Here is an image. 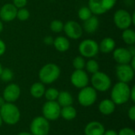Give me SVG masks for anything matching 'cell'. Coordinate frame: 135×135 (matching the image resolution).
Masks as SVG:
<instances>
[{"label": "cell", "mask_w": 135, "mask_h": 135, "mask_svg": "<svg viewBox=\"0 0 135 135\" xmlns=\"http://www.w3.org/2000/svg\"><path fill=\"white\" fill-rule=\"evenodd\" d=\"M0 115L2 122L8 125L17 124L21 118V112L18 108L13 103H4L0 108Z\"/></svg>", "instance_id": "6da1fadb"}, {"label": "cell", "mask_w": 135, "mask_h": 135, "mask_svg": "<svg viewBox=\"0 0 135 135\" xmlns=\"http://www.w3.org/2000/svg\"><path fill=\"white\" fill-rule=\"evenodd\" d=\"M61 74V70L59 66L52 62H49L45 64L41 67L39 71L38 76L40 80V82L43 84H51L57 81Z\"/></svg>", "instance_id": "7a4b0ae2"}, {"label": "cell", "mask_w": 135, "mask_h": 135, "mask_svg": "<svg viewBox=\"0 0 135 135\" xmlns=\"http://www.w3.org/2000/svg\"><path fill=\"white\" fill-rule=\"evenodd\" d=\"M131 87L127 83L119 81L116 83L111 92L112 100L115 105H121L130 100Z\"/></svg>", "instance_id": "3957f363"}, {"label": "cell", "mask_w": 135, "mask_h": 135, "mask_svg": "<svg viewBox=\"0 0 135 135\" xmlns=\"http://www.w3.org/2000/svg\"><path fill=\"white\" fill-rule=\"evenodd\" d=\"M117 0H89L88 7L94 15H102L114 8Z\"/></svg>", "instance_id": "277c9868"}, {"label": "cell", "mask_w": 135, "mask_h": 135, "mask_svg": "<svg viewBox=\"0 0 135 135\" xmlns=\"http://www.w3.org/2000/svg\"><path fill=\"white\" fill-rule=\"evenodd\" d=\"M91 84L96 91L106 92L112 86V80L107 74L97 71L92 75Z\"/></svg>", "instance_id": "5b68a950"}, {"label": "cell", "mask_w": 135, "mask_h": 135, "mask_svg": "<svg viewBox=\"0 0 135 135\" xmlns=\"http://www.w3.org/2000/svg\"><path fill=\"white\" fill-rule=\"evenodd\" d=\"M113 21L115 25L121 30L129 28L135 23L132 20V15L124 9L116 10L113 15Z\"/></svg>", "instance_id": "8992f818"}, {"label": "cell", "mask_w": 135, "mask_h": 135, "mask_svg": "<svg viewBox=\"0 0 135 135\" xmlns=\"http://www.w3.org/2000/svg\"><path fill=\"white\" fill-rule=\"evenodd\" d=\"M78 51L81 56L87 59H93L100 52L98 43L91 39L83 40L79 44Z\"/></svg>", "instance_id": "52a82bcc"}, {"label": "cell", "mask_w": 135, "mask_h": 135, "mask_svg": "<svg viewBox=\"0 0 135 135\" xmlns=\"http://www.w3.org/2000/svg\"><path fill=\"white\" fill-rule=\"evenodd\" d=\"M97 91L91 86H85L81 89L78 99L79 104L83 107H89L93 105L97 99Z\"/></svg>", "instance_id": "ba28073f"}, {"label": "cell", "mask_w": 135, "mask_h": 135, "mask_svg": "<svg viewBox=\"0 0 135 135\" xmlns=\"http://www.w3.org/2000/svg\"><path fill=\"white\" fill-rule=\"evenodd\" d=\"M50 131L49 121L44 116H37L30 124V131L33 135H47Z\"/></svg>", "instance_id": "9c48e42d"}, {"label": "cell", "mask_w": 135, "mask_h": 135, "mask_svg": "<svg viewBox=\"0 0 135 135\" xmlns=\"http://www.w3.org/2000/svg\"><path fill=\"white\" fill-rule=\"evenodd\" d=\"M61 112V107L57 103V101H47L42 109L43 116L49 120L54 121L59 118Z\"/></svg>", "instance_id": "30bf717a"}, {"label": "cell", "mask_w": 135, "mask_h": 135, "mask_svg": "<svg viewBox=\"0 0 135 135\" xmlns=\"http://www.w3.org/2000/svg\"><path fill=\"white\" fill-rule=\"evenodd\" d=\"M116 77L119 81L128 84L134 78V70L130 64H118L115 69Z\"/></svg>", "instance_id": "8fae6325"}, {"label": "cell", "mask_w": 135, "mask_h": 135, "mask_svg": "<svg viewBox=\"0 0 135 135\" xmlns=\"http://www.w3.org/2000/svg\"><path fill=\"white\" fill-rule=\"evenodd\" d=\"M63 32L71 40H78L83 34L82 26L75 21H69L64 24Z\"/></svg>", "instance_id": "7c38bea8"}, {"label": "cell", "mask_w": 135, "mask_h": 135, "mask_svg": "<svg viewBox=\"0 0 135 135\" xmlns=\"http://www.w3.org/2000/svg\"><path fill=\"white\" fill-rule=\"evenodd\" d=\"M70 82L74 87L82 89L88 86L89 78L88 74L84 70H75L70 76Z\"/></svg>", "instance_id": "4fadbf2b"}, {"label": "cell", "mask_w": 135, "mask_h": 135, "mask_svg": "<svg viewBox=\"0 0 135 135\" xmlns=\"http://www.w3.org/2000/svg\"><path fill=\"white\" fill-rule=\"evenodd\" d=\"M21 96V88L15 83L9 84L3 91L2 98L7 103H13L18 100Z\"/></svg>", "instance_id": "5bb4252c"}, {"label": "cell", "mask_w": 135, "mask_h": 135, "mask_svg": "<svg viewBox=\"0 0 135 135\" xmlns=\"http://www.w3.org/2000/svg\"><path fill=\"white\" fill-rule=\"evenodd\" d=\"M17 9L13 3H6L0 8V20L5 22L13 21L17 17Z\"/></svg>", "instance_id": "9a60e30c"}, {"label": "cell", "mask_w": 135, "mask_h": 135, "mask_svg": "<svg viewBox=\"0 0 135 135\" xmlns=\"http://www.w3.org/2000/svg\"><path fill=\"white\" fill-rule=\"evenodd\" d=\"M112 56L118 64H129L133 57L128 48L126 47L115 48L112 51Z\"/></svg>", "instance_id": "2e32d148"}, {"label": "cell", "mask_w": 135, "mask_h": 135, "mask_svg": "<svg viewBox=\"0 0 135 135\" xmlns=\"http://www.w3.org/2000/svg\"><path fill=\"white\" fill-rule=\"evenodd\" d=\"M105 128L104 125L97 121H92L89 123L84 130L85 135H104Z\"/></svg>", "instance_id": "e0dca14e"}, {"label": "cell", "mask_w": 135, "mask_h": 135, "mask_svg": "<svg viewBox=\"0 0 135 135\" xmlns=\"http://www.w3.org/2000/svg\"><path fill=\"white\" fill-rule=\"evenodd\" d=\"M100 25V21L98 17L96 15L91 16L89 19L84 21L82 25L83 31H85L87 33H94Z\"/></svg>", "instance_id": "ac0fdd59"}, {"label": "cell", "mask_w": 135, "mask_h": 135, "mask_svg": "<svg viewBox=\"0 0 135 135\" xmlns=\"http://www.w3.org/2000/svg\"><path fill=\"white\" fill-rule=\"evenodd\" d=\"M52 45L54 46L55 50H57L58 51L66 52L70 49V40H68V38H66V36H59L54 39Z\"/></svg>", "instance_id": "d6986e66"}, {"label": "cell", "mask_w": 135, "mask_h": 135, "mask_svg": "<svg viewBox=\"0 0 135 135\" xmlns=\"http://www.w3.org/2000/svg\"><path fill=\"white\" fill-rule=\"evenodd\" d=\"M99 45V51L104 53V54H109L112 53L115 48V41L112 37H105L104 38Z\"/></svg>", "instance_id": "ffe728a7"}, {"label": "cell", "mask_w": 135, "mask_h": 135, "mask_svg": "<svg viewBox=\"0 0 135 135\" xmlns=\"http://www.w3.org/2000/svg\"><path fill=\"white\" fill-rule=\"evenodd\" d=\"M115 103L109 99L103 100L99 104V111L101 114L104 115H109L115 112Z\"/></svg>", "instance_id": "44dd1931"}, {"label": "cell", "mask_w": 135, "mask_h": 135, "mask_svg": "<svg viewBox=\"0 0 135 135\" xmlns=\"http://www.w3.org/2000/svg\"><path fill=\"white\" fill-rule=\"evenodd\" d=\"M74 102V99L72 95L67 91H61L59 93L57 98V103L59 104L60 107H66L72 105Z\"/></svg>", "instance_id": "7402d4cb"}, {"label": "cell", "mask_w": 135, "mask_h": 135, "mask_svg": "<svg viewBox=\"0 0 135 135\" xmlns=\"http://www.w3.org/2000/svg\"><path fill=\"white\" fill-rule=\"evenodd\" d=\"M45 86L42 82H35L30 87V93L34 98H41L45 93Z\"/></svg>", "instance_id": "603a6c76"}, {"label": "cell", "mask_w": 135, "mask_h": 135, "mask_svg": "<svg viewBox=\"0 0 135 135\" xmlns=\"http://www.w3.org/2000/svg\"><path fill=\"white\" fill-rule=\"evenodd\" d=\"M60 115L66 120H73L77 116V111L72 105L62 107L61 108Z\"/></svg>", "instance_id": "cb8c5ba5"}, {"label": "cell", "mask_w": 135, "mask_h": 135, "mask_svg": "<svg viewBox=\"0 0 135 135\" xmlns=\"http://www.w3.org/2000/svg\"><path fill=\"white\" fill-rule=\"evenodd\" d=\"M122 39L123 40V42L131 46V45H134L135 44V32L134 29L132 28H127L123 30L122 32Z\"/></svg>", "instance_id": "d4e9b609"}, {"label": "cell", "mask_w": 135, "mask_h": 135, "mask_svg": "<svg viewBox=\"0 0 135 135\" xmlns=\"http://www.w3.org/2000/svg\"><path fill=\"white\" fill-rule=\"evenodd\" d=\"M85 68L86 69L87 72L89 74H95L97 71H99L100 69V66L99 63L97 62V60L93 59H89L86 62H85Z\"/></svg>", "instance_id": "484cf974"}, {"label": "cell", "mask_w": 135, "mask_h": 135, "mask_svg": "<svg viewBox=\"0 0 135 135\" xmlns=\"http://www.w3.org/2000/svg\"><path fill=\"white\" fill-rule=\"evenodd\" d=\"M59 91L55 88H49L45 90L44 97L47 100V101H55L57 100Z\"/></svg>", "instance_id": "4316f807"}, {"label": "cell", "mask_w": 135, "mask_h": 135, "mask_svg": "<svg viewBox=\"0 0 135 135\" xmlns=\"http://www.w3.org/2000/svg\"><path fill=\"white\" fill-rule=\"evenodd\" d=\"M78 16L80 20L85 21L89 19L91 16H93V13L88 6H82L79 9L78 12Z\"/></svg>", "instance_id": "83f0119b"}, {"label": "cell", "mask_w": 135, "mask_h": 135, "mask_svg": "<svg viewBox=\"0 0 135 135\" xmlns=\"http://www.w3.org/2000/svg\"><path fill=\"white\" fill-rule=\"evenodd\" d=\"M64 23L59 20H53L50 24V29L55 33H59L63 32Z\"/></svg>", "instance_id": "f1b7e54d"}, {"label": "cell", "mask_w": 135, "mask_h": 135, "mask_svg": "<svg viewBox=\"0 0 135 135\" xmlns=\"http://www.w3.org/2000/svg\"><path fill=\"white\" fill-rule=\"evenodd\" d=\"M85 58L79 55V56H76L74 59H73V66L75 70H84L85 66Z\"/></svg>", "instance_id": "f546056e"}, {"label": "cell", "mask_w": 135, "mask_h": 135, "mask_svg": "<svg viewBox=\"0 0 135 135\" xmlns=\"http://www.w3.org/2000/svg\"><path fill=\"white\" fill-rule=\"evenodd\" d=\"M0 78L2 81L5 82L11 81L13 78V71L9 68H4L2 70V73L0 74Z\"/></svg>", "instance_id": "4dcf8cb0"}, {"label": "cell", "mask_w": 135, "mask_h": 135, "mask_svg": "<svg viewBox=\"0 0 135 135\" xmlns=\"http://www.w3.org/2000/svg\"><path fill=\"white\" fill-rule=\"evenodd\" d=\"M29 17H30V13H29L28 9H27L25 7V8L17 9L16 18H17L19 21H27L29 18Z\"/></svg>", "instance_id": "1f68e13d"}, {"label": "cell", "mask_w": 135, "mask_h": 135, "mask_svg": "<svg viewBox=\"0 0 135 135\" xmlns=\"http://www.w3.org/2000/svg\"><path fill=\"white\" fill-rule=\"evenodd\" d=\"M28 3V0H13V4L17 9L25 8Z\"/></svg>", "instance_id": "d6a6232c"}, {"label": "cell", "mask_w": 135, "mask_h": 135, "mask_svg": "<svg viewBox=\"0 0 135 135\" xmlns=\"http://www.w3.org/2000/svg\"><path fill=\"white\" fill-rule=\"evenodd\" d=\"M118 135H135V132L131 128L125 127L119 131V132L118 133Z\"/></svg>", "instance_id": "836d02e7"}, {"label": "cell", "mask_w": 135, "mask_h": 135, "mask_svg": "<svg viewBox=\"0 0 135 135\" xmlns=\"http://www.w3.org/2000/svg\"><path fill=\"white\" fill-rule=\"evenodd\" d=\"M128 116L131 121L135 120V106H132L128 111Z\"/></svg>", "instance_id": "e575fe53"}, {"label": "cell", "mask_w": 135, "mask_h": 135, "mask_svg": "<svg viewBox=\"0 0 135 135\" xmlns=\"http://www.w3.org/2000/svg\"><path fill=\"white\" fill-rule=\"evenodd\" d=\"M53 41H54V39L51 36H45L44 38V43L46 45H48V46L52 45L53 44Z\"/></svg>", "instance_id": "d590c367"}, {"label": "cell", "mask_w": 135, "mask_h": 135, "mask_svg": "<svg viewBox=\"0 0 135 135\" xmlns=\"http://www.w3.org/2000/svg\"><path fill=\"white\" fill-rule=\"evenodd\" d=\"M6 50V45L5 42L0 39V56H2L5 54Z\"/></svg>", "instance_id": "8d00e7d4"}, {"label": "cell", "mask_w": 135, "mask_h": 135, "mask_svg": "<svg viewBox=\"0 0 135 135\" xmlns=\"http://www.w3.org/2000/svg\"><path fill=\"white\" fill-rule=\"evenodd\" d=\"M130 99H131V100L133 102H135V87L133 86L131 89V93H130Z\"/></svg>", "instance_id": "74e56055"}, {"label": "cell", "mask_w": 135, "mask_h": 135, "mask_svg": "<svg viewBox=\"0 0 135 135\" xmlns=\"http://www.w3.org/2000/svg\"><path fill=\"white\" fill-rule=\"evenodd\" d=\"M104 135H118V133L113 130H108V131H105Z\"/></svg>", "instance_id": "f35d334b"}, {"label": "cell", "mask_w": 135, "mask_h": 135, "mask_svg": "<svg viewBox=\"0 0 135 135\" xmlns=\"http://www.w3.org/2000/svg\"><path fill=\"white\" fill-rule=\"evenodd\" d=\"M128 50H129V51L131 52V55H132V56H135L134 44V45H131V46H130V47L128 48Z\"/></svg>", "instance_id": "ab89813d"}, {"label": "cell", "mask_w": 135, "mask_h": 135, "mask_svg": "<svg viewBox=\"0 0 135 135\" xmlns=\"http://www.w3.org/2000/svg\"><path fill=\"white\" fill-rule=\"evenodd\" d=\"M129 64H130V66L135 70V56L132 57V59H131V62H130Z\"/></svg>", "instance_id": "60d3db41"}, {"label": "cell", "mask_w": 135, "mask_h": 135, "mask_svg": "<svg viewBox=\"0 0 135 135\" xmlns=\"http://www.w3.org/2000/svg\"><path fill=\"white\" fill-rule=\"evenodd\" d=\"M17 135H33V134H32L31 133H28V132H21V133H19Z\"/></svg>", "instance_id": "b9f144b4"}, {"label": "cell", "mask_w": 135, "mask_h": 135, "mask_svg": "<svg viewBox=\"0 0 135 135\" xmlns=\"http://www.w3.org/2000/svg\"><path fill=\"white\" fill-rule=\"evenodd\" d=\"M2 30H3V23H2V21L0 20V33L2 32Z\"/></svg>", "instance_id": "7bdbcfd3"}, {"label": "cell", "mask_w": 135, "mask_h": 135, "mask_svg": "<svg viewBox=\"0 0 135 135\" xmlns=\"http://www.w3.org/2000/svg\"><path fill=\"white\" fill-rule=\"evenodd\" d=\"M2 64H1V62H0V74H1V73H2Z\"/></svg>", "instance_id": "ee69618b"}, {"label": "cell", "mask_w": 135, "mask_h": 135, "mask_svg": "<svg viewBox=\"0 0 135 135\" xmlns=\"http://www.w3.org/2000/svg\"><path fill=\"white\" fill-rule=\"evenodd\" d=\"M2 119L1 115H0V127H1V126H2Z\"/></svg>", "instance_id": "f6af8a7d"}]
</instances>
